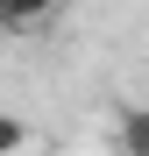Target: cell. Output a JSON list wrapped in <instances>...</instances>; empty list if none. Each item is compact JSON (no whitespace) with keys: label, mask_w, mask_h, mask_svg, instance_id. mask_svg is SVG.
<instances>
[{"label":"cell","mask_w":149,"mask_h":156,"mask_svg":"<svg viewBox=\"0 0 149 156\" xmlns=\"http://www.w3.org/2000/svg\"><path fill=\"white\" fill-rule=\"evenodd\" d=\"M57 0H0V29H36Z\"/></svg>","instance_id":"6da1fadb"},{"label":"cell","mask_w":149,"mask_h":156,"mask_svg":"<svg viewBox=\"0 0 149 156\" xmlns=\"http://www.w3.org/2000/svg\"><path fill=\"white\" fill-rule=\"evenodd\" d=\"M121 149H128V156H149V107L121 114Z\"/></svg>","instance_id":"7a4b0ae2"},{"label":"cell","mask_w":149,"mask_h":156,"mask_svg":"<svg viewBox=\"0 0 149 156\" xmlns=\"http://www.w3.org/2000/svg\"><path fill=\"white\" fill-rule=\"evenodd\" d=\"M21 149H29V121L0 114V156H21Z\"/></svg>","instance_id":"3957f363"}]
</instances>
